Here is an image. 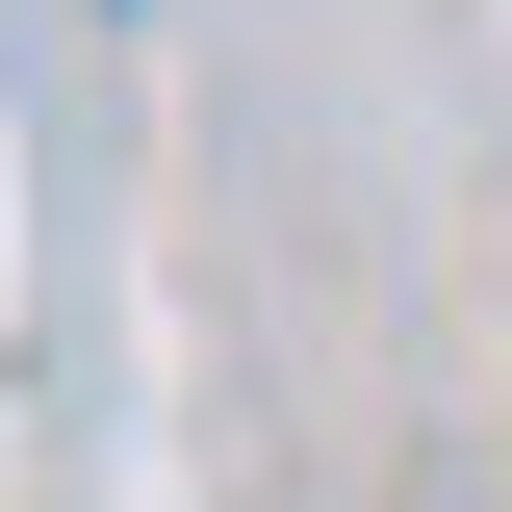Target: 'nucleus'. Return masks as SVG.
I'll return each instance as SVG.
<instances>
[]
</instances>
